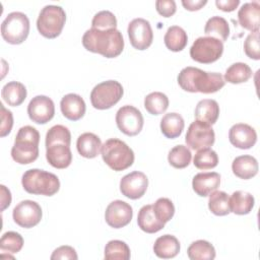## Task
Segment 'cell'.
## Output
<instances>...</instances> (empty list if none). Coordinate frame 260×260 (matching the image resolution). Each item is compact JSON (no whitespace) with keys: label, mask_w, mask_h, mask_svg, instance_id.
Listing matches in <instances>:
<instances>
[{"label":"cell","mask_w":260,"mask_h":260,"mask_svg":"<svg viewBox=\"0 0 260 260\" xmlns=\"http://www.w3.org/2000/svg\"><path fill=\"white\" fill-rule=\"evenodd\" d=\"M83 47L92 53H98L106 58L118 57L124 49V39L120 30L87 29L82 37Z\"/></svg>","instance_id":"obj_1"},{"label":"cell","mask_w":260,"mask_h":260,"mask_svg":"<svg viewBox=\"0 0 260 260\" xmlns=\"http://www.w3.org/2000/svg\"><path fill=\"white\" fill-rule=\"evenodd\" d=\"M178 83L189 92L213 93L221 89L225 81L220 73L206 72L196 67H185L178 75Z\"/></svg>","instance_id":"obj_2"},{"label":"cell","mask_w":260,"mask_h":260,"mask_svg":"<svg viewBox=\"0 0 260 260\" xmlns=\"http://www.w3.org/2000/svg\"><path fill=\"white\" fill-rule=\"evenodd\" d=\"M39 131L29 125L21 127L15 137L11 148V156L14 161L20 165L34 162L39 156Z\"/></svg>","instance_id":"obj_3"},{"label":"cell","mask_w":260,"mask_h":260,"mask_svg":"<svg viewBox=\"0 0 260 260\" xmlns=\"http://www.w3.org/2000/svg\"><path fill=\"white\" fill-rule=\"evenodd\" d=\"M23 189L29 194L53 196L60 189L58 177L50 172L39 169L27 170L21 179Z\"/></svg>","instance_id":"obj_4"},{"label":"cell","mask_w":260,"mask_h":260,"mask_svg":"<svg viewBox=\"0 0 260 260\" xmlns=\"http://www.w3.org/2000/svg\"><path fill=\"white\" fill-rule=\"evenodd\" d=\"M103 160L114 171L120 172L128 169L134 162L133 150L122 140L108 139L101 148Z\"/></svg>","instance_id":"obj_5"},{"label":"cell","mask_w":260,"mask_h":260,"mask_svg":"<svg viewBox=\"0 0 260 260\" xmlns=\"http://www.w3.org/2000/svg\"><path fill=\"white\" fill-rule=\"evenodd\" d=\"M65 21L66 13L61 6L47 5L39 14L37 27L43 37L47 39H55L61 34Z\"/></svg>","instance_id":"obj_6"},{"label":"cell","mask_w":260,"mask_h":260,"mask_svg":"<svg viewBox=\"0 0 260 260\" xmlns=\"http://www.w3.org/2000/svg\"><path fill=\"white\" fill-rule=\"evenodd\" d=\"M29 34V19L26 14L14 11L9 13L1 24V36L9 44L23 43Z\"/></svg>","instance_id":"obj_7"},{"label":"cell","mask_w":260,"mask_h":260,"mask_svg":"<svg viewBox=\"0 0 260 260\" xmlns=\"http://www.w3.org/2000/svg\"><path fill=\"white\" fill-rule=\"evenodd\" d=\"M124 89L116 80H107L96 84L90 92V102L94 109L107 110L116 105L122 98Z\"/></svg>","instance_id":"obj_8"},{"label":"cell","mask_w":260,"mask_h":260,"mask_svg":"<svg viewBox=\"0 0 260 260\" xmlns=\"http://www.w3.org/2000/svg\"><path fill=\"white\" fill-rule=\"evenodd\" d=\"M222 53V42L212 37H200L194 41L190 48L191 58L203 64H210L217 61Z\"/></svg>","instance_id":"obj_9"},{"label":"cell","mask_w":260,"mask_h":260,"mask_svg":"<svg viewBox=\"0 0 260 260\" xmlns=\"http://www.w3.org/2000/svg\"><path fill=\"white\" fill-rule=\"evenodd\" d=\"M214 140L215 134L211 125L197 120L190 124L185 136L187 145L193 150L209 147L213 145Z\"/></svg>","instance_id":"obj_10"},{"label":"cell","mask_w":260,"mask_h":260,"mask_svg":"<svg viewBox=\"0 0 260 260\" xmlns=\"http://www.w3.org/2000/svg\"><path fill=\"white\" fill-rule=\"evenodd\" d=\"M143 123L144 120L141 112L133 106H123L116 114L117 127L128 136L137 135L142 130Z\"/></svg>","instance_id":"obj_11"},{"label":"cell","mask_w":260,"mask_h":260,"mask_svg":"<svg viewBox=\"0 0 260 260\" xmlns=\"http://www.w3.org/2000/svg\"><path fill=\"white\" fill-rule=\"evenodd\" d=\"M42 208L36 201H20L13 209L12 217L16 224L24 229L36 226L42 219Z\"/></svg>","instance_id":"obj_12"},{"label":"cell","mask_w":260,"mask_h":260,"mask_svg":"<svg viewBox=\"0 0 260 260\" xmlns=\"http://www.w3.org/2000/svg\"><path fill=\"white\" fill-rule=\"evenodd\" d=\"M127 32L132 47L137 50H146L152 44V28L149 21L144 18L131 20L128 24Z\"/></svg>","instance_id":"obj_13"},{"label":"cell","mask_w":260,"mask_h":260,"mask_svg":"<svg viewBox=\"0 0 260 260\" xmlns=\"http://www.w3.org/2000/svg\"><path fill=\"white\" fill-rule=\"evenodd\" d=\"M148 187V179L142 172H132L125 175L120 181L121 193L129 199H139L146 192Z\"/></svg>","instance_id":"obj_14"},{"label":"cell","mask_w":260,"mask_h":260,"mask_svg":"<svg viewBox=\"0 0 260 260\" xmlns=\"http://www.w3.org/2000/svg\"><path fill=\"white\" fill-rule=\"evenodd\" d=\"M29 119L37 124H46L55 115L54 102L46 95H37L32 98L27 106Z\"/></svg>","instance_id":"obj_15"},{"label":"cell","mask_w":260,"mask_h":260,"mask_svg":"<svg viewBox=\"0 0 260 260\" xmlns=\"http://www.w3.org/2000/svg\"><path fill=\"white\" fill-rule=\"evenodd\" d=\"M133 216V209L130 204L122 200L111 202L105 212L106 222L114 229H121L127 225Z\"/></svg>","instance_id":"obj_16"},{"label":"cell","mask_w":260,"mask_h":260,"mask_svg":"<svg viewBox=\"0 0 260 260\" xmlns=\"http://www.w3.org/2000/svg\"><path fill=\"white\" fill-rule=\"evenodd\" d=\"M230 142L240 148L249 149L257 141V133L253 127L245 123H238L231 127L229 131Z\"/></svg>","instance_id":"obj_17"},{"label":"cell","mask_w":260,"mask_h":260,"mask_svg":"<svg viewBox=\"0 0 260 260\" xmlns=\"http://www.w3.org/2000/svg\"><path fill=\"white\" fill-rule=\"evenodd\" d=\"M220 185V175L216 172L198 173L192 180V187L194 192L201 196H209Z\"/></svg>","instance_id":"obj_18"},{"label":"cell","mask_w":260,"mask_h":260,"mask_svg":"<svg viewBox=\"0 0 260 260\" xmlns=\"http://www.w3.org/2000/svg\"><path fill=\"white\" fill-rule=\"evenodd\" d=\"M60 108L63 116L70 121H78L81 119L86 110L83 99L76 93L64 95L60 102Z\"/></svg>","instance_id":"obj_19"},{"label":"cell","mask_w":260,"mask_h":260,"mask_svg":"<svg viewBox=\"0 0 260 260\" xmlns=\"http://www.w3.org/2000/svg\"><path fill=\"white\" fill-rule=\"evenodd\" d=\"M238 20L242 27L250 30H259L260 25V4L258 1L245 3L238 12Z\"/></svg>","instance_id":"obj_20"},{"label":"cell","mask_w":260,"mask_h":260,"mask_svg":"<svg viewBox=\"0 0 260 260\" xmlns=\"http://www.w3.org/2000/svg\"><path fill=\"white\" fill-rule=\"evenodd\" d=\"M46 158L48 162L56 169H65L72 161L70 147L63 143H53L46 146Z\"/></svg>","instance_id":"obj_21"},{"label":"cell","mask_w":260,"mask_h":260,"mask_svg":"<svg viewBox=\"0 0 260 260\" xmlns=\"http://www.w3.org/2000/svg\"><path fill=\"white\" fill-rule=\"evenodd\" d=\"M102 141L98 135L91 132H85L79 135L76 147L79 154L85 158H93L100 154Z\"/></svg>","instance_id":"obj_22"},{"label":"cell","mask_w":260,"mask_h":260,"mask_svg":"<svg viewBox=\"0 0 260 260\" xmlns=\"http://www.w3.org/2000/svg\"><path fill=\"white\" fill-rule=\"evenodd\" d=\"M232 170L234 175H236L238 178L248 180L257 175L258 161L252 155H240L233 160Z\"/></svg>","instance_id":"obj_23"},{"label":"cell","mask_w":260,"mask_h":260,"mask_svg":"<svg viewBox=\"0 0 260 260\" xmlns=\"http://www.w3.org/2000/svg\"><path fill=\"white\" fill-rule=\"evenodd\" d=\"M153 252L158 258H174L180 252V243L176 237L172 235H164L155 240Z\"/></svg>","instance_id":"obj_24"},{"label":"cell","mask_w":260,"mask_h":260,"mask_svg":"<svg viewBox=\"0 0 260 260\" xmlns=\"http://www.w3.org/2000/svg\"><path fill=\"white\" fill-rule=\"evenodd\" d=\"M138 226L147 234H154L164 229L165 223L158 220L154 214L152 205H144L140 208L137 216Z\"/></svg>","instance_id":"obj_25"},{"label":"cell","mask_w":260,"mask_h":260,"mask_svg":"<svg viewBox=\"0 0 260 260\" xmlns=\"http://www.w3.org/2000/svg\"><path fill=\"white\" fill-rule=\"evenodd\" d=\"M194 115L197 121L212 125L217 121V118L219 116V106L214 100H201L195 108Z\"/></svg>","instance_id":"obj_26"},{"label":"cell","mask_w":260,"mask_h":260,"mask_svg":"<svg viewBox=\"0 0 260 260\" xmlns=\"http://www.w3.org/2000/svg\"><path fill=\"white\" fill-rule=\"evenodd\" d=\"M184 119L178 113H168L160 120V131L170 139L179 137L184 130Z\"/></svg>","instance_id":"obj_27"},{"label":"cell","mask_w":260,"mask_h":260,"mask_svg":"<svg viewBox=\"0 0 260 260\" xmlns=\"http://www.w3.org/2000/svg\"><path fill=\"white\" fill-rule=\"evenodd\" d=\"M255 199L252 194L245 191H235L230 197V209L238 215L248 214L254 207Z\"/></svg>","instance_id":"obj_28"},{"label":"cell","mask_w":260,"mask_h":260,"mask_svg":"<svg viewBox=\"0 0 260 260\" xmlns=\"http://www.w3.org/2000/svg\"><path fill=\"white\" fill-rule=\"evenodd\" d=\"M26 88L18 81H10L6 83L1 90L2 99L11 107L21 105L26 99Z\"/></svg>","instance_id":"obj_29"},{"label":"cell","mask_w":260,"mask_h":260,"mask_svg":"<svg viewBox=\"0 0 260 260\" xmlns=\"http://www.w3.org/2000/svg\"><path fill=\"white\" fill-rule=\"evenodd\" d=\"M164 42L169 50L173 52L182 51L188 43L187 32L179 25H172L168 28Z\"/></svg>","instance_id":"obj_30"},{"label":"cell","mask_w":260,"mask_h":260,"mask_svg":"<svg viewBox=\"0 0 260 260\" xmlns=\"http://www.w3.org/2000/svg\"><path fill=\"white\" fill-rule=\"evenodd\" d=\"M204 32L208 37H212L220 42H224L228 40L230 35L229 22L221 16H212L207 20L204 27Z\"/></svg>","instance_id":"obj_31"},{"label":"cell","mask_w":260,"mask_h":260,"mask_svg":"<svg viewBox=\"0 0 260 260\" xmlns=\"http://www.w3.org/2000/svg\"><path fill=\"white\" fill-rule=\"evenodd\" d=\"M187 254L191 260H212L215 258V249L209 242L197 240L188 247Z\"/></svg>","instance_id":"obj_32"},{"label":"cell","mask_w":260,"mask_h":260,"mask_svg":"<svg viewBox=\"0 0 260 260\" xmlns=\"http://www.w3.org/2000/svg\"><path fill=\"white\" fill-rule=\"evenodd\" d=\"M252 76V69L249 65L243 62H237L232 64L225 71L224 81L233 84L243 83L250 79Z\"/></svg>","instance_id":"obj_33"},{"label":"cell","mask_w":260,"mask_h":260,"mask_svg":"<svg viewBox=\"0 0 260 260\" xmlns=\"http://www.w3.org/2000/svg\"><path fill=\"white\" fill-rule=\"evenodd\" d=\"M168 107L169 99L160 91L150 92L144 99V108L151 115H160L167 111Z\"/></svg>","instance_id":"obj_34"},{"label":"cell","mask_w":260,"mask_h":260,"mask_svg":"<svg viewBox=\"0 0 260 260\" xmlns=\"http://www.w3.org/2000/svg\"><path fill=\"white\" fill-rule=\"evenodd\" d=\"M208 208L213 214L218 216L229 214L231 212L229 195L223 191H213L209 195Z\"/></svg>","instance_id":"obj_35"},{"label":"cell","mask_w":260,"mask_h":260,"mask_svg":"<svg viewBox=\"0 0 260 260\" xmlns=\"http://www.w3.org/2000/svg\"><path fill=\"white\" fill-rule=\"evenodd\" d=\"M191 158L192 153L190 149L182 144L173 147L168 154L169 164L176 169H184L188 167L191 162Z\"/></svg>","instance_id":"obj_36"},{"label":"cell","mask_w":260,"mask_h":260,"mask_svg":"<svg viewBox=\"0 0 260 260\" xmlns=\"http://www.w3.org/2000/svg\"><path fill=\"white\" fill-rule=\"evenodd\" d=\"M193 164L199 170L213 169L218 164L217 153L209 147L199 149L194 155Z\"/></svg>","instance_id":"obj_37"},{"label":"cell","mask_w":260,"mask_h":260,"mask_svg":"<svg viewBox=\"0 0 260 260\" xmlns=\"http://www.w3.org/2000/svg\"><path fill=\"white\" fill-rule=\"evenodd\" d=\"M105 259H130V248L128 245L120 240H112L108 242L105 247Z\"/></svg>","instance_id":"obj_38"},{"label":"cell","mask_w":260,"mask_h":260,"mask_svg":"<svg viewBox=\"0 0 260 260\" xmlns=\"http://www.w3.org/2000/svg\"><path fill=\"white\" fill-rule=\"evenodd\" d=\"M71 133L69 129L63 125H55L51 127L46 134V146L53 143H63L70 146Z\"/></svg>","instance_id":"obj_39"},{"label":"cell","mask_w":260,"mask_h":260,"mask_svg":"<svg viewBox=\"0 0 260 260\" xmlns=\"http://www.w3.org/2000/svg\"><path fill=\"white\" fill-rule=\"evenodd\" d=\"M23 239L16 232H6L0 240V250L7 253H17L22 249Z\"/></svg>","instance_id":"obj_40"},{"label":"cell","mask_w":260,"mask_h":260,"mask_svg":"<svg viewBox=\"0 0 260 260\" xmlns=\"http://www.w3.org/2000/svg\"><path fill=\"white\" fill-rule=\"evenodd\" d=\"M152 207L156 218L164 223L171 220L175 214V206L169 198H158Z\"/></svg>","instance_id":"obj_41"},{"label":"cell","mask_w":260,"mask_h":260,"mask_svg":"<svg viewBox=\"0 0 260 260\" xmlns=\"http://www.w3.org/2000/svg\"><path fill=\"white\" fill-rule=\"evenodd\" d=\"M91 27L96 29H112L117 27V19L114 13L109 10H102L98 12L92 20H91Z\"/></svg>","instance_id":"obj_42"},{"label":"cell","mask_w":260,"mask_h":260,"mask_svg":"<svg viewBox=\"0 0 260 260\" xmlns=\"http://www.w3.org/2000/svg\"><path fill=\"white\" fill-rule=\"evenodd\" d=\"M245 54L254 60L260 59V45H259V30L251 32L244 43Z\"/></svg>","instance_id":"obj_43"},{"label":"cell","mask_w":260,"mask_h":260,"mask_svg":"<svg viewBox=\"0 0 260 260\" xmlns=\"http://www.w3.org/2000/svg\"><path fill=\"white\" fill-rule=\"evenodd\" d=\"M1 108V130H0V135L1 137H5L8 135L12 129L13 126V116L11 111L7 110L3 104H0Z\"/></svg>","instance_id":"obj_44"},{"label":"cell","mask_w":260,"mask_h":260,"mask_svg":"<svg viewBox=\"0 0 260 260\" xmlns=\"http://www.w3.org/2000/svg\"><path fill=\"white\" fill-rule=\"evenodd\" d=\"M156 11L164 17H171L175 14L177 6L174 0H157L155 2Z\"/></svg>","instance_id":"obj_45"},{"label":"cell","mask_w":260,"mask_h":260,"mask_svg":"<svg viewBox=\"0 0 260 260\" xmlns=\"http://www.w3.org/2000/svg\"><path fill=\"white\" fill-rule=\"evenodd\" d=\"M78 258L77 253L74 248L70 246H61L54 250L53 254L51 255L52 260L56 259H74L76 260Z\"/></svg>","instance_id":"obj_46"},{"label":"cell","mask_w":260,"mask_h":260,"mask_svg":"<svg viewBox=\"0 0 260 260\" xmlns=\"http://www.w3.org/2000/svg\"><path fill=\"white\" fill-rule=\"evenodd\" d=\"M240 4V0H216L215 5L224 12L234 11Z\"/></svg>","instance_id":"obj_47"},{"label":"cell","mask_w":260,"mask_h":260,"mask_svg":"<svg viewBox=\"0 0 260 260\" xmlns=\"http://www.w3.org/2000/svg\"><path fill=\"white\" fill-rule=\"evenodd\" d=\"M206 0H182V5L189 11H196L206 5Z\"/></svg>","instance_id":"obj_48"},{"label":"cell","mask_w":260,"mask_h":260,"mask_svg":"<svg viewBox=\"0 0 260 260\" xmlns=\"http://www.w3.org/2000/svg\"><path fill=\"white\" fill-rule=\"evenodd\" d=\"M0 187H1V210L3 211L11 203V193L4 185H1Z\"/></svg>","instance_id":"obj_49"}]
</instances>
